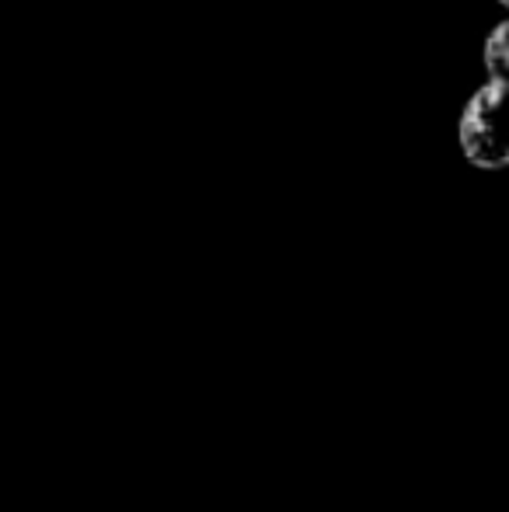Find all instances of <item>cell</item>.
<instances>
[{"mask_svg": "<svg viewBox=\"0 0 509 512\" xmlns=\"http://www.w3.org/2000/svg\"><path fill=\"white\" fill-rule=\"evenodd\" d=\"M499 4H506V7H509V0H499Z\"/></svg>", "mask_w": 509, "mask_h": 512, "instance_id": "obj_3", "label": "cell"}, {"mask_svg": "<svg viewBox=\"0 0 509 512\" xmlns=\"http://www.w3.org/2000/svg\"><path fill=\"white\" fill-rule=\"evenodd\" d=\"M461 150L475 168H509V84H485L461 115Z\"/></svg>", "mask_w": 509, "mask_h": 512, "instance_id": "obj_1", "label": "cell"}, {"mask_svg": "<svg viewBox=\"0 0 509 512\" xmlns=\"http://www.w3.org/2000/svg\"><path fill=\"white\" fill-rule=\"evenodd\" d=\"M485 70L492 84H509V21H503L485 42Z\"/></svg>", "mask_w": 509, "mask_h": 512, "instance_id": "obj_2", "label": "cell"}]
</instances>
